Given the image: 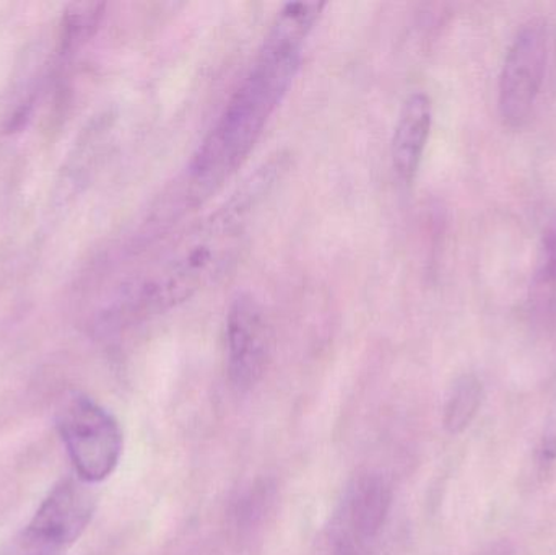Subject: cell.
<instances>
[{"instance_id": "1", "label": "cell", "mask_w": 556, "mask_h": 555, "mask_svg": "<svg viewBox=\"0 0 556 555\" xmlns=\"http://www.w3.org/2000/svg\"><path fill=\"white\" fill-rule=\"evenodd\" d=\"M324 9V2H291L277 13L250 72L192 160L189 179L195 195L211 194L247 162L293 85Z\"/></svg>"}, {"instance_id": "2", "label": "cell", "mask_w": 556, "mask_h": 555, "mask_svg": "<svg viewBox=\"0 0 556 555\" xmlns=\"http://www.w3.org/2000/svg\"><path fill=\"white\" fill-rule=\"evenodd\" d=\"M283 173L281 159L267 163L225 204L173 238L127 287L124 313L160 315L217 283L237 263L261 204Z\"/></svg>"}, {"instance_id": "3", "label": "cell", "mask_w": 556, "mask_h": 555, "mask_svg": "<svg viewBox=\"0 0 556 555\" xmlns=\"http://www.w3.org/2000/svg\"><path fill=\"white\" fill-rule=\"evenodd\" d=\"M58 429L77 478L106 481L123 455V432L113 414L84 394H75L58 414Z\"/></svg>"}, {"instance_id": "4", "label": "cell", "mask_w": 556, "mask_h": 555, "mask_svg": "<svg viewBox=\"0 0 556 555\" xmlns=\"http://www.w3.org/2000/svg\"><path fill=\"white\" fill-rule=\"evenodd\" d=\"M391 508L384 478L368 472L353 479L330 520L329 555H379Z\"/></svg>"}, {"instance_id": "5", "label": "cell", "mask_w": 556, "mask_h": 555, "mask_svg": "<svg viewBox=\"0 0 556 555\" xmlns=\"http://www.w3.org/2000/svg\"><path fill=\"white\" fill-rule=\"evenodd\" d=\"M547 61V25L544 20H529L516 33L500 75L498 108L506 126L518 129L528 123L541 94Z\"/></svg>"}, {"instance_id": "6", "label": "cell", "mask_w": 556, "mask_h": 555, "mask_svg": "<svg viewBox=\"0 0 556 555\" xmlns=\"http://www.w3.org/2000/svg\"><path fill=\"white\" fill-rule=\"evenodd\" d=\"M87 482L62 479L29 521L26 540L39 554L65 550L84 534L93 518L97 499Z\"/></svg>"}, {"instance_id": "7", "label": "cell", "mask_w": 556, "mask_h": 555, "mask_svg": "<svg viewBox=\"0 0 556 555\" xmlns=\"http://www.w3.org/2000/svg\"><path fill=\"white\" fill-rule=\"evenodd\" d=\"M270 326L257 300L241 293L227 315V358L231 384L244 393L256 387L270 358Z\"/></svg>"}, {"instance_id": "8", "label": "cell", "mask_w": 556, "mask_h": 555, "mask_svg": "<svg viewBox=\"0 0 556 555\" xmlns=\"http://www.w3.org/2000/svg\"><path fill=\"white\" fill-rule=\"evenodd\" d=\"M433 126V106L428 94L417 91L407 97L399 111L392 137V165L397 178L412 185L424 162Z\"/></svg>"}, {"instance_id": "9", "label": "cell", "mask_w": 556, "mask_h": 555, "mask_svg": "<svg viewBox=\"0 0 556 555\" xmlns=\"http://www.w3.org/2000/svg\"><path fill=\"white\" fill-rule=\"evenodd\" d=\"M529 310L539 326H556V228H551L542 241L529 292Z\"/></svg>"}, {"instance_id": "10", "label": "cell", "mask_w": 556, "mask_h": 555, "mask_svg": "<svg viewBox=\"0 0 556 555\" xmlns=\"http://www.w3.org/2000/svg\"><path fill=\"white\" fill-rule=\"evenodd\" d=\"M483 387L479 378L473 375H464L454 383L444 406V429L451 436H459L476 419L482 406Z\"/></svg>"}, {"instance_id": "11", "label": "cell", "mask_w": 556, "mask_h": 555, "mask_svg": "<svg viewBox=\"0 0 556 555\" xmlns=\"http://www.w3.org/2000/svg\"><path fill=\"white\" fill-rule=\"evenodd\" d=\"M479 555H511V551H509L508 544L496 543L492 544L490 547H486V550Z\"/></svg>"}]
</instances>
